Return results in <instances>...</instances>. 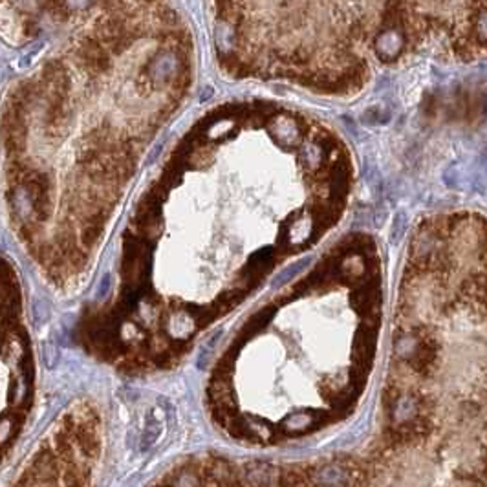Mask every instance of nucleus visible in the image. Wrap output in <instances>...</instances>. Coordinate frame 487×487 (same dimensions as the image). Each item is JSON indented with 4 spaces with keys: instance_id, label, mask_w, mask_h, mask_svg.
<instances>
[{
    "instance_id": "nucleus-3",
    "label": "nucleus",
    "mask_w": 487,
    "mask_h": 487,
    "mask_svg": "<svg viewBox=\"0 0 487 487\" xmlns=\"http://www.w3.org/2000/svg\"><path fill=\"white\" fill-rule=\"evenodd\" d=\"M103 445L98 403L79 399L53 419L9 487H93Z\"/></svg>"
},
{
    "instance_id": "nucleus-2",
    "label": "nucleus",
    "mask_w": 487,
    "mask_h": 487,
    "mask_svg": "<svg viewBox=\"0 0 487 487\" xmlns=\"http://www.w3.org/2000/svg\"><path fill=\"white\" fill-rule=\"evenodd\" d=\"M37 363L17 273L0 260V466L30 424Z\"/></svg>"
},
{
    "instance_id": "nucleus-1",
    "label": "nucleus",
    "mask_w": 487,
    "mask_h": 487,
    "mask_svg": "<svg viewBox=\"0 0 487 487\" xmlns=\"http://www.w3.org/2000/svg\"><path fill=\"white\" fill-rule=\"evenodd\" d=\"M204 191L191 209L138 218L140 301L173 334L211 328L264 273L330 227L356 165L341 134L304 111L242 105L216 119Z\"/></svg>"
}]
</instances>
